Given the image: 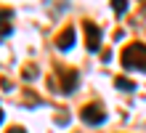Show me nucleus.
<instances>
[{
    "mask_svg": "<svg viewBox=\"0 0 146 133\" xmlns=\"http://www.w3.org/2000/svg\"><path fill=\"white\" fill-rule=\"evenodd\" d=\"M111 8H114L117 13H125V11H127V0H114V3H111Z\"/></svg>",
    "mask_w": 146,
    "mask_h": 133,
    "instance_id": "obj_9",
    "label": "nucleus"
},
{
    "mask_svg": "<svg viewBox=\"0 0 146 133\" xmlns=\"http://www.w3.org/2000/svg\"><path fill=\"white\" fill-rule=\"evenodd\" d=\"M21 77H24V80H27V83H29V80H35V77H37V69L32 67V64H27V67L21 69Z\"/></svg>",
    "mask_w": 146,
    "mask_h": 133,
    "instance_id": "obj_8",
    "label": "nucleus"
},
{
    "mask_svg": "<svg viewBox=\"0 0 146 133\" xmlns=\"http://www.w3.org/2000/svg\"><path fill=\"white\" fill-rule=\"evenodd\" d=\"M85 45L93 53L101 48V29H98V24H93V21H85Z\"/></svg>",
    "mask_w": 146,
    "mask_h": 133,
    "instance_id": "obj_3",
    "label": "nucleus"
},
{
    "mask_svg": "<svg viewBox=\"0 0 146 133\" xmlns=\"http://www.w3.org/2000/svg\"><path fill=\"white\" fill-rule=\"evenodd\" d=\"M8 133H27L24 128H19V125H13V128H8Z\"/></svg>",
    "mask_w": 146,
    "mask_h": 133,
    "instance_id": "obj_11",
    "label": "nucleus"
},
{
    "mask_svg": "<svg viewBox=\"0 0 146 133\" xmlns=\"http://www.w3.org/2000/svg\"><path fill=\"white\" fill-rule=\"evenodd\" d=\"M11 11H8V8H0V35H11V29H13V27L11 24H8V21H11Z\"/></svg>",
    "mask_w": 146,
    "mask_h": 133,
    "instance_id": "obj_6",
    "label": "nucleus"
},
{
    "mask_svg": "<svg viewBox=\"0 0 146 133\" xmlns=\"http://www.w3.org/2000/svg\"><path fill=\"white\" fill-rule=\"evenodd\" d=\"M0 85H3V91H11V80L3 77V80H0Z\"/></svg>",
    "mask_w": 146,
    "mask_h": 133,
    "instance_id": "obj_10",
    "label": "nucleus"
},
{
    "mask_svg": "<svg viewBox=\"0 0 146 133\" xmlns=\"http://www.w3.org/2000/svg\"><path fill=\"white\" fill-rule=\"evenodd\" d=\"M80 117H82L85 125H101L106 120V109L101 104H85L80 109Z\"/></svg>",
    "mask_w": 146,
    "mask_h": 133,
    "instance_id": "obj_2",
    "label": "nucleus"
},
{
    "mask_svg": "<svg viewBox=\"0 0 146 133\" xmlns=\"http://www.w3.org/2000/svg\"><path fill=\"white\" fill-rule=\"evenodd\" d=\"M74 40H77V29L69 24V27H64L61 32H58V37H56V45L61 48V51H69L74 45Z\"/></svg>",
    "mask_w": 146,
    "mask_h": 133,
    "instance_id": "obj_5",
    "label": "nucleus"
},
{
    "mask_svg": "<svg viewBox=\"0 0 146 133\" xmlns=\"http://www.w3.org/2000/svg\"><path fill=\"white\" fill-rule=\"evenodd\" d=\"M114 85L119 88V91H135V88H138L133 80H127V77H117V80H114Z\"/></svg>",
    "mask_w": 146,
    "mask_h": 133,
    "instance_id": "obj_7",
    "label": "nucleus"
},
{
    "mask_svg": "<svg viewBox=\"0 0 146 133\" xmlns=\"http://www.w3.org/2000/svg\"><path fill=\"white\" fill-rule=\"evenodd\" d=\"M58 77H61V88L58 91H64V93H72L77 88V80H80V75L74 69H64V67H58Z\"/></svg>",
    "mask_w": 146,
    "mask_h": 133,
    "instance_id": "obj_4",
    "label": "nucleus"
},
{
    "mask_svg": "<svg viewBox=\"0 0 146 133\" xmlns=\"http://www.w3.org/2000/svg\"><path fill=\"white\" fill-rule=\"evenodd\" d=\"M122 67L125 69H138V72H146V45L143 43H130L122 51Z\"/></svg>",
    "mask_w": 146,
    "mask_h": 133,
    "instance_id": "obj_1",
    "label": "nucleus"
},
{
    "mask_svg": "<svg viewBox=\"0 0 146 133\" xmlns=\"http://www.w3.org/2000/svg\"><path fill=\"white\" fill-rule=\"evenodd\" d=\"M0 122H3V109H0Z\"/></svg>",
    "mask_w": 146,
    "mask_h": 133,
    "instance_id": "obj_12",
    "label": "nucleus"
}]
</instances>
